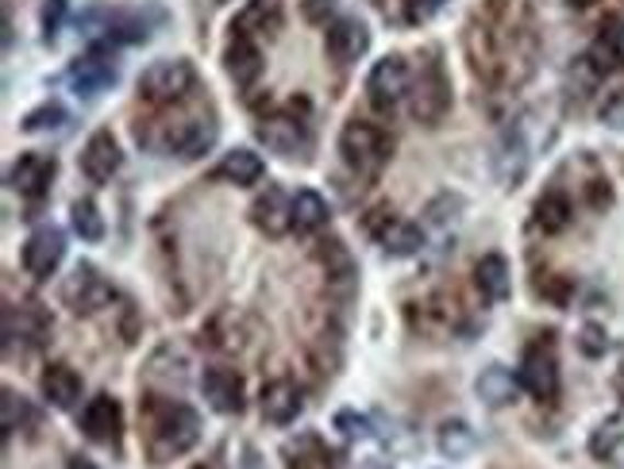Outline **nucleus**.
Returning <instances> with one entry per match:
<instances>
[{"label": "nucleus", "mask_w": 624, "mask_h": 469, "mask_svg": "<svg viewBox=\"0 0 624 469\" xmlns=\"http://www.w3.org/2000/svg\"><path fill=\"white\" fill-rule=\"evenodd\" d=\"M521 377L517 374H509L506 366H486L483 374H478V381H475V392H478V400H483L486 408H509V404H517V397H521Z\"/></svg>", "instance_id": "4be33fe9"}, {"label": "nucleus", "mask_w": 624, "mask_h": 469, "mask_svg": "<svg viewBox=\"0 0 624 469\" xmlns=\"http://www.w3.org/2000/svg\"><path fill=\"white\" fill-rule=\"evenodd\" d=\"M162 147H167L170 155L185 158V162H197V158H205L208 150L216 147V124L213 119H182V124L167 131Z\"/></svg>", "instance_id": "2eb2a0df"}, {"label": "nucleus", "mask_w": 624, "mask_h": 469, "mask_svg": "<svg viewBox=\"0 0 624 469\" xmlns=\"http://www.w3.org/2000/svg\"><path fill=\"white\" fill-rule=\"evenodd\" d=\"M66 469H97V461H89V458H81V454H73V458L66 461Z\"/></svg>", "instance_id": "c03bdc74"}, {"label": "nucleus", "mask_w": 624, "mask_h": 469, "mask_svg": "<svg viewBox=\"0 0 624 469\" xmlns=\"http://www.w3.org/2000/svg\"><path fill=\"white\" fill-rule=\"evenodd\" d=\"M336 431H340L343 438H351V443H366V438L374 435L371 420L359 412H351V408H343V412H336Z\"/></svg>", "instance_id": "f704fd0d"}, {"label": "nucleus", "mask_w": 624, "mask_h": 469, "mask_svg": "<svg viewBox=\"0 0 624 469\" xmlns=\"http://www.w3.org/2000/svg\"><path fill=\"white\" fill-rule=\"evenodd\" d=\"M66 124H70V112H66L58 101H47V104H39L35 112H27L20 127H24V131H32V135H39V131H63Z\"/></svg>", "instance_id": "473e14b6"}, {"label": "nucleus", "mask_w": 624, "mask_h": 469, "mask_svg": "<svg viewBox=\"0 0 624 469\" xmlns=\"http://www.w3.org/2000/svg\"><path fill=\"white\" fill-rule=\"evenodd\" d=\"M598 119L605 127H613V131H624V89H613V93L601 101Z\"/></svg>", "instance_id": "ea45409f"}, {"label": "nucleus", "mask_w": 624, "mask_h": 469, "mask_svg": "<svg viewBox=\"0 0 624 469\" xmlns=\"http://www.w3.org/2000/svg\"><path fill=\"white\" fill-rule=\"evenodd\" d=\"M55 170L58 162L50 155H39V150H27L12 162L9 170V188L27 201H39V196L50 193V181H55Z\"/></svg>", "instance_id": "9d476101"}, {"label": "nucleus", "mask_w": 624, "mask_h": 469, "mask_svg": "<svg viewBox=\"0 0 624 469\" xmlns=\"http://www.w3.org/2000/svg\"><path fill=\"white\" fill-rule=\"evenodd\" d=\"M378 243L389 259H409V254H420L424 251V231L409 219H389L386 216V227H378Z\"/></svg>", "instance_id": "a878e982"}, {"label": "nucleus", "mask_w": 624, "mask_h": 469, "mask_svg": "<svg viewBox=\"0 0 624 469\" xmlns=\"http://www.w3.org/2000/svg\"><path fill=\"white\" fill-rule=\"evenodd\" d=\"M24 270L32 277H39V282H47V277H55V270L63 266L66 259V234L63 227L55 224H43L35 227L32 234H27V243H24Z\"/></svg>", "instance_id": "6e6552de"}, {"label": "nucleus", "mask_w": 624, "mask_h": 469, "mask_svg": "<svg viewBox=\"0 0 624 469\" xmlns=\"http://www.w3.org/2000/svg\"><path fill=\"white\" fill-rule=\"evenodd\" d=\"M532 216H536V227L544 234H559L570 227L575 208H570V196L563 193V188H547V193L536 201V208H532Z\"/></svg>", "instance_id": "c85d7f7f"}, {"label": "nucleus", "mask_w": 624, "mask_h": 469, "mask_svg": "<svg viewBox=\"0 0 624 469\" xmlns=\"http://www.w3.org/2000/svg\"><path fill=\"white\" fill-rule=\"evenodd\" d=\"M493 173L506 188H517L529 173V142H524L521 127H509L498 142V155H493Z\"/></svg>", "instance_id": "aec40b11"}, {"label": "nucleus", "mask_w": 624, "mask_h": 469, "mask_svg": "<svg viewBox=\"0 0 624 469\" xmlns=\"http://www.w3.org/2000/svg\"><path fill=\"white\" fill-rule=\"evenodd\" d=\"M325 47H328V55H332L340 66H351V62H359L366 50H371V32H366L363 20L340 16L336 24H328Z\"/></svg>", "instance_id": "4468645a"}, {"label": "nucleus", "mask_w": 624, "mask_h": 469, "mask_svg": "<svg viewBox=\"0 0 624 469\" xmlns=\"http://www.w3.org/2000/svg\"><path fill=\"white\" fill-rule=\"evenodd\" d=\"M139 423H143V450L155 466L182 458L197 446L201 438V415L182 400L167 397H147L139 404Z\"/></svg>", "instance_id": "f257e3e1"}, {"label": "nucleus", "mask_w": 624, "mask_h": 469, "mask_svg": "<svg viewBox=\"0 0 624 469\" xmlns=\"http://www.w3.org/2000/svg\"><path fill=\"white\" fill-rule=\"evenodd\" d=\"M112 300H116L112 282L97 266H89V262H81L63 285V305L70 308L73 316H97V312H104Z\"/></svg>", "instance_id": "20e7f679"}, {"label": "nucleus", "mask_w": 624, "mask_h": 469, "mask_svg": "<svg viewBox=\"0 0 624 469\" xmlns=\"http://www.w3.org/2000/svg\"><path fill=\"white\" fill-rule=\"evenodd\" d=\"M116 62H112L104 50H93V55H86V58H78L73 62V70H70V85H73V93L78 96H101L104 89H112L116 85Z\"/></svg>", "instance_id": "6ab92c4d"}, {"label": "nucleus", "mask_w": 624, "mask_h": 469, "mask_svg": "<svg viewBox=\"0 0 624 469\" xmlns=\"http://www.w3.org/2000/svg\"><path fill=\"white\" fill-rule=\"evenodd\" d=\"M282 458H285V466H290V469H328L332 450L320 443V435L305 431V435L290 438V443L282 446Z\"/></svg>", "instance_id": "bb28decb"}, {"label": "nucleus", "mask_w": 624, "mask_h": 469, "mask_svg": "<svg viewBox=\"0 0 624 469\" xmlns=\"http://www.w3.org/2000/svg\"><path fill=\"white\" fill-rule=\"evenodd\" d=\"M586 62H590V70L598 73V78H605V73H613V70H624V24L621 20L601 27V35L593 39Z\"/></svg>", "instance_id": "b1692460"}, {"label": "nucleus", "mask_w": 624, "mask_h": 469, "mask_svg": "<svg viewBox=\"0 0 624 469\" xmlns=\"http://www.w3.org/2000/svg\"><path fill=\"white\" fill-rule=\"evenodd\" d=\"M197 85V70L185 58H162L150 62L139 78V96L147 104H182Z\"/></svg>", "instance_id": "7ed1b4c3"}, {"label": "nucleus", "mask_w": 624, "mask_h": 469, "mask_svg": "<svg viewBox=\"0 0 624 469\" xmlns=\"http://www.w3.org/2000/svg\"><path fill=\"white\" fill-rule=\"evenodd\" d=\"M475 285H478V293H483V300H490V305L509 300V293H513L509 262L501 259V254H483V259H478V266H475Z\"/></svg>", "instance_id": "393cba45"}, {"label": "nucleus", "mask_w": 624, "mask_h": 469, "mask_svg": "<svg viewBox=\"0 0 624 469\" xmlns=\"http://www.w3.org/2000/svg\"><path fill=\"white\" fill-rule=\"evenodd\" d=\"M277 27H282V4H277V0H251V4L236 16V27H231V32L274 35Z\"/></svg>", "instance_id": "c756f323"}, {"label": "nucleus", "mask_w": 624, "mask_h": 469, "mask_svg": "<svg viewBox=\"0 0 624 469\" xmlns=\"http://www.w3.org/2000/svg\"><path fill=\"white\" fill-rule=\"evenodd\" d=\"M409 93H412V73L401 55H386L382 62L371 66V73H366V101L378 112H394Z\"/></svg>", "instance_id": "39448f33"}, {"label": "nucleus", "mask_w": 624, "mask_h": 469, "mask_svg": "<svg viewBox=\"0 0 624 469\" xmlns=\"http://www.w3.org/2000/svg\"><path fill=\"white\" fill-rule=\"evenodd\" d=\"M109 39L112 43H143V39H147V24H143L139 16H127V12H120V16L109 20Z\"/></svg>", "instance_id": "72a5a7b5"}, {"label": "nucleus", "mask_w": 624, "mask_h": 469, "mask_svg": "<svg viewBox=\"0 0 624 469\" xmlns=\"http://www.w3.org/2000/svg\"><path fill=\"white\" fill-rule=\"evenodd\" d=\"M578 351L586 354V358H601V354L609 351V335L601 323H582V331H578Z\"/></svg>", "instance_id": "4c0bfd02"}, {"label": "nucleus", "mask_w": 624, "mask_h": 469, "mask_svg": "<svg viewBox=\"0 0 624 469\" xmlns=\"http://www.w3.org/2000/svg\"><path fill=\"white\" fill-rule=\"evenodd\" d=\"M120 162H124V155H120V142L112 131H93L86 142V150H81V173H86L93 185H104V181L116 178Z\"/></svg>", "instance_id": "dca6fc26"}, {"label": "nucleus", "mask_w": 624, "mask_h": 469, "mask_svg": "<svg viewBox=\"0 0 624 469\" xmlns=\"http://www.w3.org/2000/svg\"><path fill=\"white\" fill-rule=\"evenodd\" d=\"M259 142L270 150V155H282V158H297L308 150V127L293 116H266L259 127H254Z\"/></svg>", "instance_id": "f8f14e48"}, {"label": "nucleus", "mask_w": 624, "mask_h": 469, "mask_svg": "<svg viewBox=\"0 0 624 469\" xmlns=\"http://www.w3.org/2000/svg\"><path fill=\"white\" fill-rule=\"evenodd\" d=\"M262 173H266V162H262V158L254 155V150H243V147H239V150H231V155H224L220 162L213 165V173H208V178L247 188V185H259Z\"/></svg>", "instance_id": "5701e85b"}, {"label": "nucleus", "mask_w": 624, "mask_h": 469, "mask_svg": "<svg viewBox=\"0 0 624 469\" xmlns=\"http://www.w3.org/2000/svg\"><path fill=\"white\" fill-rule=\"evenodd\" d=\"M409 96H412V119H420V124H428V127L440 124L451 108V81H447V73H443V66L428 62Z\"/></svg>", "instance_id": "0eeeda50"}, {"label": "nucleus", "mask_w": 624, "mask_h": 469, "mask_svg": "<svg viewBox=\"0 0 624 469\" xmlns=\"http://www.w3.org/2000/svg\"><path fill=\"white\" fill-rule=\"evenodd\" d=\"M262 420L274 423V427H285V423H293L300 415V408H305V397H300L297 381L293 377H274L270 385H262Z\"/></svg>", "instance_id": "f3484780"}, {"label": "nucleus", "mask_w": 624, "mask_h": 469, "mask_svg": "<svg viewBox=\"0 0 624 469\" xmlns=\"http://www.w3.org/2000/svg\"><path fill=\"white\" fill-rule=\"evenodd\" d=\"M70 227H73V234L86 239V243H101L104 239V216H101V208H97V201H89V196L73 201L70 204Z\"/></svg>", "instance_id": "2f4dec72"}, {"label": "nucleus", "mask_w": 624, "mask_h": 469, "mask_svg": "<svg viewBox=\"0 0 624 469\" xmlns=\"http://www.w3.org/2000/svg\"><path fill=\"white\" fill-rule=\"evenodd\" d=\"M81 431H86L89 443L116 446L120 431H124V408H120V400L112 392H97L86 404V412H81Z\"/></svg>", "instance_id": "9b49d317"}, {"label": "nucleus", "mask_w": 624, "mask_h": 469, "mask_svg": "<svg viewBox=\"0 0 624 469\" xmlns=\"http://www.w3.org/2000/svg\"><path fill=\"white\" fill-rule=\"evenodd\" d=\"M340 155L355 173L378 178V173L386 170L389 155H394V142H389V135L382 131L378 124H371V119H348L340 131Z\"/></svg>", "instance_id": "f03ea898"}, {"label": "nucleus", "mask_w": 624, "mask_h": 469, "mask_svg": "<svg viewBox=\"0 0 624 469\" xmlns=\"http://www.w3.org/2000/svg\"><path fill=\"white\" fill-rule=\"evenodd\" d=\"M517 377H521V385H524L529 397L552 404V400L559 397V362H555V346L552 343H532L529 351H524Z\"/></svg>", "instance_id": "423d86ee"}, {"label": "nucleus", "mask_w": 624, "mask_h": 469, "mask_svg": "<svg viewBox=\"0 0 624 469\" xmlns=\"http://www.w3.org/2000/svg\"><path fill=\"white\" fill-rule=\"evenodd\" d=\"M251 224L266 239H282L285 231H293V196H285L277 185H266V193H259L251 204Z\"/></svg>", "instance_id": "ddd939ff"}, {"label": "nucleus", "mask_w": 624, "mask_h": 469, "mask_svg": "<svg viewBox=\"0 0 624 469\" xmlns=\"http://www.w3.org/2000/svg\"><path fill=\"white\" fill-rule=\"evenodd\" d=\"M570 9H590V4H598V0H567Z\"/></svg>", "instance_id": "a18cd8bd"}, {"label": "nucleus", "mask_w": 624, "mask_h": 469, "mask_svg": "<svg viewBox=\"0 0 624 469\" xmlns=\"http://www.w3.org/2000/svg\"><path fill=\"white\" fill-rule=\"evenodd\" d=\"M201 392H205L208 408L220 415H239L247 408L243 377L228 366H208L205 374H201Z\"/></svg>", "instance_id": "1a4fd4ad"}, {"label": "nucleus", "mask_w": 624, "mask_h": 469, "mask_svg": "<svg viewBox=\"0 0 624 469\" xmlns=\"http://www.w3.org/2000/svg\"><path fill=\"white\" fill-rule=\"evenodd\" d=\"M197 469H213V466H197Z\"/></svg>", "instance_id": "49530a36"}, {"label": "nucleus", "mask_w": 624, "mask_h": 469, "mask_svg": "<svg viewBox=\"0 0 624 469\" xmlns=\"http://www.w3.org/2000/svg\"><path fill=\"white\" fill-rule=\"evenodd\" d=\"M435 446H440L443 458L463 461L478 450V431L466 420H447V423H440V431H435Z\"/></svg>", "instance_id": "cd10ccee"}, {"label": "nucleus", "mask_w": 624, "mask_h": 469, "mask_svg": "<svg viewBox=\"0 0 624 469\" xmlns=\"http://www.w3.org/2000/svg\"><path fill=\"white\" fill-rule=\"evenodd\" d=\"M293 227L297 231H320V227H328V201L317 188H300L293 196Z\"/></svg>", "instance_id": "7c9ffc66"}, {"label": "nucleus", "mask_w": 624, "mask_h": 469, "mask_svg": "<svg viewBox=\"0 0 624 469\" xmlns=\"http://www.w3.org/2000/svg\"><path fill=\"white\" fill-rule=\"evenodd\" d=\"M336 9H340V0H300V16L308 20V24H325L336 16Z\"/></svg>", "instance_id": "79ce46f5"}, {"label": "nucleus", "mask_w": 624, "mask_h": 469, "mask_svg": "<svg viewBox=\"0 0 624 469\" xmlns=\"http://www.w3.org/2000/svg\"><path fill=\"white\" fill-rule=\"evenodd\" d=\"M24 420H32V412H27V404H24V397H16L12 389H4V431H20V423Z\"/></svg>", "instance_id": "a19ab883"}, {"label": "nucleus", "mask_w": 624, "mask_h": 469, "mask_svg": "<svg viewBox=\"0 0 624 469\" xmlns=\"http://www.w3.org/2000/svg\"><path fill=\"white\" fill-rule=\"evenodd\" d=\"M39 392H43V400H47L50 408H58V412H70V408L78 404V397H81L78 369H70L66 362L47 366V369H43V377H39Z\"/></svg>", "instance_id": "412c9836"}, {"label": "nucleus", "mask_w": 624, "mask_h": 469, "mask_svg": "<svg viewBox=\"0 0 624 469\" xmlns=\"http://www.w3.org/2000/svg\"><path fill=\"white\" fill-rule=\"evenodd\" d=\"M536 293H540V297H547V300H555V305L563 308L570 300V282H567V277H552V282H540Z\"/></svg>", "instance_id": "37998d69"}, {"label": "nucleus", "mask_w": 624, "mask_h": 469, "mask_svg": "<svg viewBox=\"0 0 624 469\" xmlns=\"http://www.w3.org/2000/svg\"><path fill=\"white\" fill-rule=\"evenodd\" d=\"M66 16H70V0H47V4H43V12H39L43 39L55 43L58 32H63V24H66Z\"/></svg>", "instance_id": "e433bc0d"}, {"label": "nucleus", "mask_w": 624, "mask_h": 469, "mask_svg": "<svg viewBox=\"0 0 624 469\" xmlns=\"http://www.w3.org/2000/svg\"><path fill=\"white\" fill-rule=\"evenodd\" d=\"M224 70L236 81L239 89H251L262 78V50L251 35H231L228 47H224Z\"/></svg>", "instance_id": "a211bd4d"}, {"label": "nucleus", "mask_w": 624, "mask_h": 469, "mask_svg": "<svg viewBox=\"0 0 624 469\" xmlns=\"http://www.w3.org/2000/svg\"><path fill=\"white\" fill-rule=\"evenodd\" d=\"M325 251H320V262H325L328 277H340V282H348L351 274H355V266H351V254L343 251V243H320Z\"/></svg>", "instance_id": "c9c22d12"}, {"label": "nucleus", "mask_w": 624, "mask_h": 469, "mask_svg": "<svg viewBox=\"0 0 624 469\" xmlns=\"http://www.w3.org/2000/svg\"><path fill=\"white\" fill-rule=\"evenodd\" d=\"M616 443H621V431H616V420H609L605 427H598V431H593V438H590V450H593V458H601V461H613Z\"/></svg>", "instance_id": "58836bf2"}]
</instances>
